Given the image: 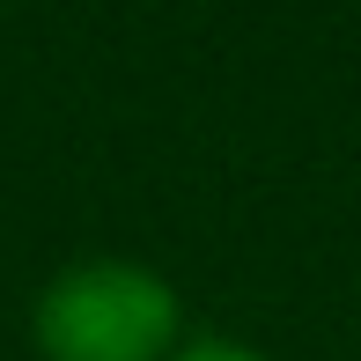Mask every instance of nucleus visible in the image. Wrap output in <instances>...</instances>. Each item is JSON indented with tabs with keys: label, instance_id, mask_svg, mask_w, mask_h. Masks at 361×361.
Listing matches in <instances>:
<instances>
[{
	"label": "nucleus",
	"instance_id": "nucleus-1",
	"mask_svg": "<svg viewBox=\"0 0 361 361\" xmlns=\"http://www.w3.org/2000/svg\"><path fill=\"white\" fill-rule=\"evenodd\" d=\"M185 339L192 324L177 281L126 251L67 258L30 295V354L37 361H170Z\"/></svg>",
	"mask_w": 361,
	"mask_h": 361
},
{
	"label": "nucleus",
	"instance_id": "nucleus-2",
	"mask_svg": "<svg viewBox=\"0 0 361 361\" xmlns=\"http://www.w3.org/2000/svg\"><path fill=\"white\" fill-rule=\"evenodd\" d=\"M170 361H273V354L251 347V339H236V332H192Z\"/></svg>",
	"mask_w": 361,
	"mask_h": 361
}]
</instances>
